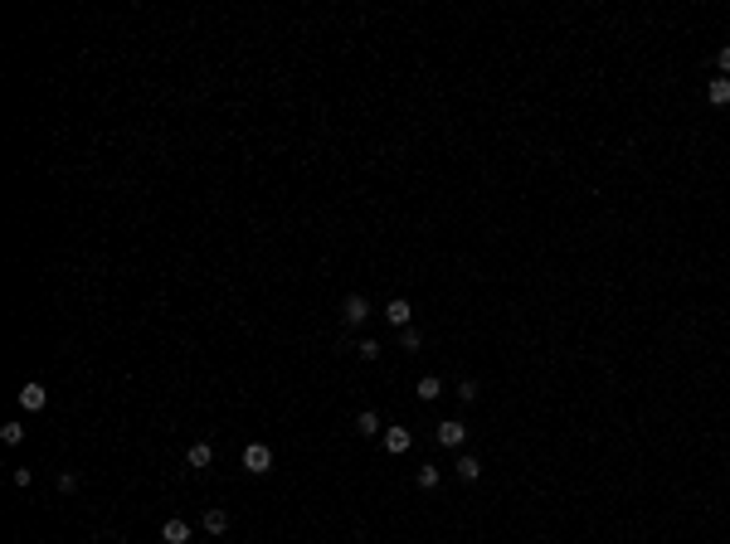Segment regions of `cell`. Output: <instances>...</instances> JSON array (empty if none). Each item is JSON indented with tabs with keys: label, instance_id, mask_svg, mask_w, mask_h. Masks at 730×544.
Masks as SVG:
<instances>
[{
	"label": "cell",
	"instance_id": "6da1fadb",
	"mask_svg": "<svg viewBox=\"0 0 730 544\" xmlns=\"http://www.w3.org/2000/svg\"><path fill=\"white\" fill-rule=\"evenodd\" d=\"M370 311H375V306H370V296H360V292H351L341 301V321H346V326H365V321H370Z\"/></svg>",
	"mask_w": 730,
	"mask_h": 544
},
{
	"label": "cell",
	"instance_id": "7a4b0ae2",
	"mask_svg": "<svg viewBox=\"0 0 730 544\" xmlns=\"http://www.w3.org/2000/svg\"><path fill=\"white\" fill-rule=\"evenodd\" d=\"M463 437H468V428H463L458 418H443L438 428H433V442H438V447H448V452H458V447H463Z\"/></svg>",
	"mask_w": 730,
	"mask_h": 544
},
{
	"label": "cell",
	"instance_id": "3957f363",
	"mask_svg": "<svg viewBox=\"0 0 730 544\" xmlns=\"http://www.w3.org/2000/svg\"><path fill=\"white\" fill-rule=\"evenodd\" d=\"M244 471H254V476H268V471H273V447H263V442H249V447H244Z\"/></svg>",
	"mask_w": 730,
	"mask_h": 544
},
{
	"label": "cell",
	"instance_id": "277c9868",
	"mask_svg": "<svg viewBox=\"0 0 730 544\" xmlns=\"http://www.w3.org/2000/svg\"><path fill=\"white\" fill-rule=\"evenodd\" d=\"M44 404H49V389H44V384H35V379H30V384H25V389H20V409H25V413H40Z\"/></svg>",
	"mask_w": 730,
	"mask_h": 544
},
{
	"label": "cell",
	"instance_id": "5b68a950",
	"mask_svg": "<svg viewBox=\"0 0 730 544\" xmlns=\"http://www.w3.org/2000/svg\"><path fill=\"white\" fill-rule=\"evenodd\" d=\"M385 321H389V326H399V331H404V326L414 321V306H409L404 296H394V301H389V306H385Z\"/></svg>",
	"mask_w": 730,
	"mask_h": 544
},
{
	"label": "cell",
	"instance_id": "8992f818",
	"mask_svg": "<svg viewBox=\"0 0 730 544\" xmlns=\"http://www.w3.org/2000/svg\"><path fill=\"white\" fill-rule=\"evenodd\" d=\"M215 461V447L210 442H190V452H185V466H195V471H205Z\"/></svg>",
	"mask_w": 730,
	"mask_h": 544
},
{
	"label": "cell",
	"instance_id": "52a82bcc",
	"mask_svg": "<svg viewBox=\"0 0 730 544\" xmlns=\"http://www.w3.org/2000/svg\"><path fill=\"white\" fill-rule=\"evenodd\" d=\"M706 102L711 107H730V78H711L706 83Z\"/></svg>",
	"mask_w": 730,
	"mask_h": 544
},
{
	"label": "cell",
	"instance_id": "ba28073f",
	"mask_svg": "<svg viewBox=\"0 0 730 544\" xmlns=\"http://www.w3.org/2000/svg\"><path fill=\"white\" fill-rule=\"evenodd\" d=\"M409 442H414V437H409V428H385V452H394V457H399V452H409Z\"/></svg>",
	"mask_w": 730,
	"mask_h": 544
},
{
	"label": "cell",
	"instance_id": "9c48e42d",
	"mask_svg": "<svg viewBox=\"0 0 730 544\" xmlns=\"http://www.w3.org/2000/svg\"><path fill=\"white\" fill-rule=\"evenodd\" d=\"M161 540L166 544H190V525H185V520H166V525H161Z\"/></svg>",
	"mask_w": 730,
	"mask_h": 544
},
{
	"label": "cell",
	"instance_id": "30bf717a",
	"mask_svg": "<svg viewBox=\"0 0 730 544\" xmlns=\"http://www.w3.org/2000/svg\"><path fill=\"white\" fill-rule=\"evenodd\" d=\"M355 433H360V437H380V433H385V428H380V413H370V409L355 413Z\"/></svg>",
	"mask_w": 730,
	"mask_h": 544
},
{
	"label": "cell",
	"instance_id": "8fae6325",
	"mask_svg": "<svg viewBox=\"0 0 730 544\" xmlns=\"http://www.w3.org/2000/svg\"><path fill=\"white\" fill-rule=\"evenodd\" d=\"M419 399H424V404L443 399V379H438V375H424V379H419Z\"/></svg>",
	"mask_w": 730,
	"mask_h": 544
},
{
	"label": "cell",
	"instance_id": "7c38bea8",
	"mask_svg": "<svg viewBox=\"0 0 730 544\" xmlns=\"http://www.w3.org/2000/svg\"><path fill=\"white\" fill-rule=\"evenodd\" d=\"M438 481H443V471L424 461V466H419V491H438Z\"/></svg>",
	"mask_w": 730,
	"mask_h": 544
},
{
	"label": "cell",
	"instance_id": "4fadbf2b",
	"mask_svg": "<svg viewBox=\"0 0 730 544\" xmlns=\"http://www.w3.org/2000/svg\"><path fill=\"white\" fill-rule=\"evenodd\" d=\"M0 442H5V447H20V442H25V428H20V423H0Z\"/></svg>",
	"mask_w": 730,
	"mask_h": 544
},
{
	"label": "cell",
	"instance_id": "5bb4252c",
	"mask_svg": "<svg viewBox=\"0 0 730 544\" xmlns=\"http://www.w3.org/2000/svg\"><path fill=\"white\" fill-rule=\"evenodd\" d=\"M458 476H463V481H477V476H482V461L463 452V457H458Z\"/></svg>",
	"mask_w": 730,
	"mask_h": 544
},
{
	"label": "cell",
	"instance_id": "9a60e30c",
	"mask_svg": "<svg viewBox=\"0 0 730 544\" xmlns=\"http://www.w3.org/2000/svg\"><path fill=\"white\" fill-rule=\"evenodd\" d=\"M205 530H210V535H224V530H229V515H224V510H205Z\"/></svg>",
	"mask_w": 730,
	"mask_h": 544
},
{
	"label": "cell",
	"instance_id": "2e32d148",
	"mask_svg": "<svg viewBox=\"0 0 730 544\" xmlns=\"http://www.w3.org/2000/svg\"><path fill=\"white\" fill-rule=\"evenodd\" d=\"M355 355H360L365 365H375V360H380V340H370V335H365V340L355 345Z\"/></svg>",
	"mask_w": 730,
	"mask_h": 544
},
{
	"label": "cell",
	"instance_id": "e0dca14e",
	"mask_svg": "<svg viewBox=\"0 0 730 544\" xmlns=\"http://www.w3.org/2000/svg\"><path fill=\"white\" fill-rule=\"evenodd\" d=\"M477 394H482L477 379H463V384H458V399H463V404H477Z\"/></svg>",
	"mask_w": 730,
	"mask_h": 544
},
{
	"label": "cell",
	"instance_id": "ac0fdd59",
	"mask_svg": "<svg viewBox=\"0 0 730 544\" xmlns=\"http://www.w3.org/2000/svg\"><path fill=\"white\" fill-rule=\"evenodd\" d=\"M59 491H64V496L78 491V471H59Z\"/></svg>",
	"mask_w": 730,
	"mask_h": 544
},
{
	"label": "cell",
	"instance_id": "d6986e66",
	"mask_svg": "<svg viewBox=\"0 0 730 544\" xmlns=\"http://www.w3.org/2000/svg\"><path fill=\"white\" fill-rule=\"evenodd\" d=\"M399 345H404V350H419V331H414V326H404V331H399Z\"/></svg>",
	"mask_w": 730,
	"mask_h": 544
},
{
	"label": "cell",
	"instance_id": "ffe728a7",
	"mask_svg": "<svg viewBox=\"0 0 730 544\" xmlns=\"http://www.w3.org/2000/svg\"><path fill=\"white\" fill-rule=\"evenodd\" d=\"M10 481H15V486H20V491H25V486H30V481H35V471H30V466H15V476H10Z\"/></svg>",
	"mask_w": 730,
	"mask_h": 544
},
{
	"label": "cell",
	"instance_id": "44dd1931",
	"mask_svg": "<svg viewBox=\"0 0 730 544\" xmlns=\"http://www.w3.org/2000/svg\"><path fill=\"white\" fill-rule=\"evenodd\" d=\"M716 68H721V78H730V44L716 54Z\"/></svg>",
	"mask_w": 730,
	"mask_h": 544
}]
</instances>
